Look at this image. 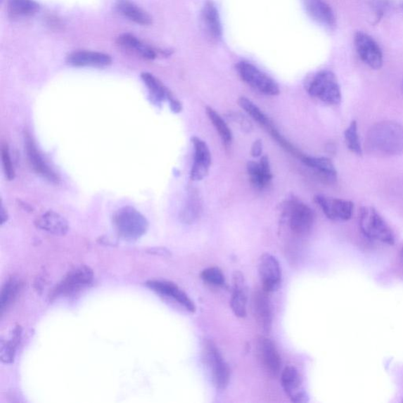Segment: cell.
Instances as JSON below:
<instances>
[{
	"mask_svg": "<svg viewBox=\"0 0 403 403\" xmlns=\"http://www.w3.org/2000/svg\"><path fill=\"white\" fill-rule=\"evenodd\" d=\"M205 360H206L212 374L214 385L217 389H226L230 380V370L224 360L219 348L215 343L207 342L205 345Z\"/></svg>",
	"mask_w": 403,
	"mask_h": 403,
	"instance_id": "ba28073f",
	"label": "cell"
},
{
	"mask_svg": "<svg viewBox=\"0 0 403 403\" xmlns=\"http://www.w3.org/2000/svg\"><path fill=\"white\" fill-rule=\"evenodd\" d=\"M22 337V328L17 326L12 330L10 338L6 340H1V349H0V355L1 360L6 364H11L14 362L16 349L19 345Z\"/></svg>",
	"mask_w": 403,
	"mask_h": 403,
	"instance_id": "f546056e",
	"label": "cell"
},
{
	"mask_svg": "<svg viewBox=\"0 0 403 403\" xmlns=\"http://www.w3.org/2000/svg\"><path fill=\"white\" fill-rule=\"evenodd\" d=\"M67 62L72 67L105 68L112 63V58L101 52L78 51L71 53Z\"/></svg>",
	"mask_w": 403,
	"mask_h": 403,
	"instance_id": "ac0fdd59",
	"label": "cell"
},
{
	"mask_svg": "<svg viewBox=\"0 0 403 403\" xmlns=\"http://www.w3.org/2000/svg\"><path fill=\"white\" fill-rule=\"evenodd\" d=\"M307 14L323 27L333 30L336 20L331 6L326 0H303Z\"/></svg>",
	"mask_w": 403,
	"mask_h": 403,
	"instance_id": "2e32d148",
	"label": "cell"
},
{
	"mask_svg": "<svg viewBox=\"0 0 403 403\" xmlns=\"http://www.w3.org/2000/svg\"><path fill=\"white\" fill-rule=\"evenodd\" d=\"M94 273L87 266L78 267L70 271L58 283L50 294V300H54L59 296H70L81 292L89 287L94 281Z\"/></svg>",
	"mask_w": 403,
	"mask_h": 403,
	"instance_id": "5b68a950",
	"label": "cell"
},
{
	"mask_svg": "<svg viewBox=\"0 0 403 403\" xmlns=\"http://www.w3.org/2000/svg\"><path fill=\"white\" fill-rule=\"evenodd\" d=\"M286 208L289 226L293 233L301 236L307 235L314 223L313 210L298 201L290 202Z\"/></svg>",
	"mask_w": 403,
	"mask_h": 403,
	"instance_id": "52a82bcc",
	"label": "cell"
},
{
	"mask_svg": "<svg viewBox=\"0 0 403 403\" xmlns=\"http://www.w3.org/2000/svg\"><path fill=\"white\" fill-rule=\"evenodd\" d=\"M402 259H403V248L402 249Z\"/></svg>",
	"mask_w": 403,
	"mask_h": 403,
	"instance_id": "ab89813d",
	"label": "cell"
},
{
	"mask_svg": "<svg viewBox=\"0 0 403 403\" xmlns=\"http://www.w3.org/2000/svg\"><path fill=\"white\" fill-rule=\"evenodd\" d=\"M117 43L120 47L129 53H133L148 60H152L157 56L156 51L150 46L143 44L134 35L124 34L119 36Z\"/></svg>",
	"mask_w": 403,
	"mask_h": 403,
	"instance_id": "d4e9b609",
	"label": "cell"
},
{
	"mask_svg": "<svg viewBox=\"0 0 403 403\" xmlns=\"http://www.w3.org/2000/svg\"><path fill=\"white\" fill-rule=\"evenodd\" d=\"M194 147V162L191 169V179L199 181L206 177L211 164V154L207 144L200 138H191Z\"/></svg>",
	"mask_w": 403,
	"mask_h": 403,
	"instance_id": "7c38bea8",
	"label": "cell"
},
{
	"mask_svg": "<svg viewBox=\"0 0 403 403\" xmlns=\"http://www.w3.org/2000/svg\"><path fill=\"white\" fill-rule=\"evenodd\" d=\"M202 279L210 286L221 287L226 283V279L222 271L217 267H210L204 269L201 274Z\"/></svg>",
	"mask_w": 403,
	"mask_h": 403,
	"instance_id": "e575fe53",
	"label": "cell"
},
{
	"mask_svg": "<svg viewBox=\"0 0 403 403\" xmlns=\"http://www.w3.org/2000/svg\"><path fill=\"white\" fill-rule=\"evenodd\" d=\"M345 142L347 148L357 155H362V148L358 131V124L352 122L345 133Z\"/></svg>",
	"mask_w": 403,
	"mask_h": 403,
	"instance_id": "836d02e7",
	"label": "cell"
},
{
	"mask_svg": "<svg viewBox=\"0 0 403 403\" xmlns=\"http://www.w3.org/2000/svg\"><path fill=\"white\" fill-rule=\"evenodd\" d=\"M1 160L6 177L8 178L9 181L14 180L15 177V171L14 165L12 164L9 149L6 145H4L2 147Z\"/></svg>",
	"mask_w": 403,
	"mask_h": 403,
	"instance_id": "d590c367",
	"label": "cell"
},
{
	"mask_svg": "<svg viewBox=\"0 0 403 403\" xmlns=\"http://www.w3.org/2000/svg\"><path fill=\"white\" fill-rule=\"evenodd\" d=\"M237 70L243 80L260 94L269 96L279 95V84L253 64L241 62L237 65Z\"/></svg>",
	"mask_w": 403,
	"mask_h": 403,
	"instance_id": "8992f818",
	"label": "cell"
},
{
	"mask_svg": "<svg viewBox=\"0 0 403 403\" xmlns=\"http://www.w3.org/2000/svg\"><path fill=\"white\" fill-rule=\"evenodd\" d=\"M314 202L330 220L346 222L352 219L354 213L352 201L318 195L314 197Z\"/></svg>",
	"mask_w": 403,
	"mask_h": 403,
	"instance_id": "9c48e42d",
	"label": "cell"
},
{
	"mask_svg": "<svg viewBox=\"0 0 403 403\" xmlns=\"http://www.w3.org/2000/svg\"><path fill=\"white\" fill-rule=\"evenodd\" d=\"M250 181L257 189L266 188L273 179L270 163L267 156H262L260 162L250 161L247 165Z\"/></svg>",
	"mask_w": 403,
	"mask_h": 403,
	"instance_id": "44dd1931",
	"label": "cell"
},
{
	"mask_svg": "<svg viewBox=\"0 0 403 403\" xmlns=\"http://www.w3.org/2000/svg\"><path fill=\"white\" fill-rule=\"evenodd\" d=\"M202 25L207 35L217 41L222 35V28L219 11L212 1L205 3L201 14Z\"/></svg>",
	"mask_w": 403,
	"mask_h": 403,
	"instance_id": "ffe728a7",
	"label": "cell"
},
{
	"mask_svg": "<svg viewBox=\"0 0 403 403\" xmlns=\"http://www.w3.org/2000/svg\"><path fill=\"white\" fill-rule=\"evenodd\" d=\"M257 354L264 368L273 376L280 373L281 359L274 343L271 340L261 337L257 341Z\"/></svg>",
	"mask_w": 403,
	"mask_h": 403,
	"instance_id": "9a60e30c",
	"label": "cell"
},
{
	"mask_svg": "<svg viewBox=\"0 0 403 403\" xmlns=\"http://www.w3.org/2000/svg\"><path fill=\"white\" fill-rule=\"evenodd\" d=\"M141 78L144 84H146L150 95L154 101L161 103L166 100L169 101L172 96H174L158 78L149 72H143Z\"/></svg>",
	"mask_w": 403,
	"mask_h": 403,
	"instance_id": "f1b7e54d",
	"label": "cell"
},
{
	"mask_svg": "<svg viewBox=\"0 0 403 403\" xmlns=\"http://www.w3.org/2000/svg\"><path fill=\"white\" fill-rule=\"evenodd\" d=\"M366 144L369 152L378 156L402 155L403 127L391 121L376 123L368 131Z\"/></svg>",
	"mask_w": 403,
	"mask_h": 403,
	"instance_id": "6da1fadb",
	"label": "cell"
},
{
	"mask_svg": "<svg viewBox=\"0 0 403 403\" xmlns=\"http://www.w3.org/2000/svg\"><path fill=\"white\" fill-rule=\"evenodd\" d=\"M300 160L306 166L312 169L322 180L329 183H333L337 180V171L329 158L302 155Z\"/></svg>",
	"mask_w": 403,
	"mask_h": 403,
	"instance_id": "cb8c5ba5",
	"label": "cell"
},
{
	"mask_svg": "<svg viewBox=\"0 0 403 403\" xmlns=\"http://www.w3.org/2000/svg\"><path fill=\"white\" fill-rule=\"evenodd\" d=\"M25 150L31 166L37 173L51 182L58 183L59 181L58 176L49 166L41 152L37 149L36 143L30 136H26L25 139Z\"/></svg>",
	"mask_w": 403,
	"mask_h": 403,
	"instance_id": "e0dca14e",
	"label": "cell"
},
{
	"mask_svg": "<svg viewBox=\"0 0 403 403\" xmlns=\"http://www.w3.org/2000/svg\"><path fill=\"white\" fill-rule=\"evenodd\" d=\"M8 213H6V211L2 207V208H1V223H2V224H4L6 221H8Z\"/></svg>",
	"mask_w": 403,
	"mask_h": 403,
	"instance_id": "f35d334b",
	"label": "cell"
},
{
	"mask_svg": "<svg viewBox=\"0 0 403 403\" xmlns=\"http://www.w3.org/2000/svg\"><path fill=\"white\" fill-rule=\"evenodd\" d=\"M234 288L232 298H231V308L234 314L239 318H245L247 315L248 295L245 280L241 272L234 274Z\"/></svg>",
	"mask_w": 403,
	"mask_h": 403,
	"instance_id": "7402d4cb",
	"label": "cell"
},
{
	"mask_svg": "<svg viewBox=\"0 0 403 403\" xmlns=\"http://www.w3.org/2000/svg\"><path fill=\"white\" fill-rule=\"evenodd\" d=\"M202 212V203L197 193H191L186 206L181 213V222L185 224H193L199 219Z\"/></svg>",
	"mask_w": 403,
	"mask_h": 403,
	"instance_id": "4dcf8cb0",
	"label": "cell"
},
{
	"mask_svg": "<svg viewBox=\"0 0 403 403\" xmlns=\"http://www.w3.org/2000/svg\"><path fill=\"white\" fill-rule=\"evenodd\" d=\"M35 224L39 229L56 236H64L69 231L68 221L55 211H48L37 217Z\"/></svg>",
	"mask_w": 403,
	"mask_h": 403,
	"instance_id": "603a6c76",
	"label": "cell"
},
{
	"mask_svg": "<svg viewBox=\"0 0 403 403\" xmlns=\"http://www.w3.org/2000/svg\"><path fill=\"white\" fill-rule=\"evenodd\" d=\"M207 115L212 122L217 133H219L223 143L229 145L233 141L232 131L230 130L228 124L223 120V118L211 108L207 107L206 109Z\"/></svg>",
	"mask_w": 403,
	"mask_h": 403,
	"instance_id": "d6a6232c",
	"label": "cell"
},
{
	"mask_svg": "<svg viewBox=\"0 0 403 403\" xmlns=\"http://www.w3.org/2000/svg\"><path fill=\"white\" fill-rule=\"evenodd\" d=\"M308 94L329 105L341 103L342 95L338 80L332 71L324 70L316 74L307 87Z\"/></svg>",
	"mask_w": 403,
	"mask_h": 403,
	"instance_id": "277c9868",
	"label": "cell"
},
{
	"mask_svg": "<svg viewBox=\"0 0 403 403\" xmlns=\"http://www.w3.org/2000/svg\"><path fill=\"white\" fill-rule=\"evenodd\" d=\"M238 103H239L240 107L245 110L255 122L267 128L269 132H272L275 129L273 127V125L271 124L267 116L264 114L252 101L248 100V98L243 96L241 97L239 100H238Z\"/></svg>",
	"mask_w": 403,
	"mask_h": 403,
	"instance_id": "1f68e13d",
	"label": "cell"
},
{
	"mask_svg": "<svg viewBox=\"0 0 403 403\" xmlns=\"http://www.w3.org/2000/svg\"><path fill=\"white\" fill-rule=\"evenodd\" d=\"M21 289L22 283L17 277H10L6 281L0 295V309L2 314L14 303Z\"/></svg>",
	"mask_w": 403,
	"mask_h": 403,
	"instance_id": "83f0119b",
	"label": "cell"
},
{
	"mask_svg": "<svg viewBox=\"0 0 403 403\" xmlns=\"http://www.w3.org/2000/svg\"><path fill=\"white\" fill-rule=\"evenodd\" d=\"M266 290H257L253 295L252 310L259 325L266 331L272 326V309Z\"/></svg>",
	"mask_w": 403,
	"mask_h": 403,
	"instance_id": "d6986e66",
	"label": "cell"
},
{
	"mask_svg": "<svg viewBox=\"0 0 403 403\" xmlns=\"http://www.w3.org/2000/svg\"><path fill=\"white\" fill-rule=\"evenodd\" d=\"M354 45L362 61L373 70H379L383 65V54L378 43L365 34L358 32L354 36Z\"/></svg>",
	"mask_w": 403,
	"mask_h": 403,
	"instance_id": "30bf717a",
	"label": "cell"
},
{
	"mask_svg": "<svg viewBox=\"0 0 403 403\" xmlns=\"http://www.w3.org/2000/svg\"><path fill=\"white\" fill-rule=\"evenodd\" d=\"M114 224L118 235L127 241L140 239L149 227L146 217L132 207L118 210L114 216Z\"/></svg>",
	"mask_w": 403,
	"mask_h": 403,
	"instance_id": "3957f363",
	"label": "cell"
},
{
	"mask_svg": "<svg viewBox=\"0 0 403 403\" xmlns=\"http://www.w3.org/2000/svg\"><path fill=\"white\" fill-rule=\"evenodd\" d=\"M359 227L363 235L368 239L393 245L395 234L383 217L373 207L361 209Z\"/></svg>",
	"mask_w": 403,
	"mask_h": 403,
	"instance_id": "7a4b0ae2",
	"label": "cell"
},
{
	"mask_svg": "<svg viewBox=\"0 0 403 403\" xmlns=\"http://www.w3.org/2000/svg\"><path fill=\"white\" fill-rule=\"evenodd\" d=\"M283 391L293 402H306L307 396L302 390V378L298 369L290 366L283 370L281 376Z\"/></svg>",
	"mask_w": 403,
	"mask_h": 403,
	"instance_id": "5bb4252c",
	"label": "cell"
},
{
	"mask_svg": "<svg viewBox=\"0 0 403 403\" xmlns=\"http://www.w3.org/2000/svg\"><path fill=\"white\" fill-rule=\"evenodd\" d=\"M252 155L255 158L260 157L262 153V141L257 140L254 142L252 151H250Z\"/></svg>",
	"mask_w": 403,
	"mask_h": 403,
	"instance_id": "74e56055",
	"label": "cell"
},
{
	"mask_svg": "<svg viewBox=\"0 0 403 403\" xmlns=\"http://www.w3.org/2000/svg\"><path fill=\"white\" fill-rule=\"evenodd\" d=\"M6 2L12 18L31 17L39 10V5L34 0H6Z\"/></svg>",
	"mask_w": 403,
	"mask_h": 403,
	"instance_id": "4316f807",
	"label": "cell"
},
{
	"mask_svg": "<svg viewBox=\"0 0 403 403\" xmlns=\"http://www.w3.org/2000/svg\"><path fill=\"white\" fill-rule=\"evenodd\" d=\"M146 286L158 294L174 299L185 309H188L189 312L194 313L196 312L194 302L174 283L166 281H148L146 283Z\"/></svg>",
	"mask_w": 403,
	"mask_h": 403,
	"instance_id": "4fadbf2b",
	"label": "cell"
},
{
	"mask_svg": "<svg viewBox=\"0 0 403 403\" xmlns=\"http://www.w3.org/2000/svg\"><path fill=\"white\" fill-rule=\"evenodd\" d=\"M170 109L174 113H180L182 110V104L179 101H177L174 96H172L169 100Z\"/></svg>",
	"mask_w": 403,
	"mask_h": 403,
	"instance_id": "8d00e7d4",
	"label": "cell"
},
{
	"mask_svg": "<svg viewBox=\"0 0 403 403\" xmlns=\"http://www.w3.org/2000/svg\"><path fill=\"white\" fill-rule=\"evenodd\" d=\"M259 274L262 289L267 293H273L279 288L281 283V268L279 260L269 254L261 256L259 262Z\"/></svg>",
	"mask_w": 403,
	"mask_h": 403,
	"instance_id": "8fae6325",
	"label": "cell"
},
{
	"mask_svg": "<svg viewBox=\"0 0 403 403\" xmlns=\"http://www.w3.org/2000/svg\"><path fill=\"white\" fill-rule=\"evenodd\" d=\"M402 86H403V84H402Z\"/></svg>",
	"mask_w": 403,
	"mask_h": 403,
	"instance_id": "60d3db41",
	"label": "cell"
},
{
	"mask_svg": "<svg viewBox=\"0 0 403 403\" xmlns=\"http://www.w3.org/2000/svg\"><path fill=\"white\" fill-rule=\"evenodd\" d=\"M116 8L119 13L132 22L141 25L152 24V18L148 13L129 0H118Z\"/></svg>",
	"mask_w": 403,
	"mask_h": 403,
	"instance_id": "484cf974",
	"label": "cell"
}]
</instances>
